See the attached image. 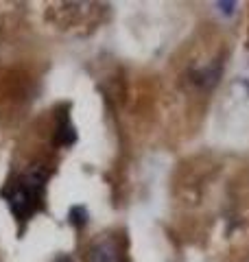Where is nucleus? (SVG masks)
Instances as JSON below:
<instances>
[{
    "mask_svg": "<svg viewBox=\"0 0 249 262\" xmlns=\"http://www.w3.org/2000/svg\"><path fill=\"white\" fill-rule=\"evenodd\" d=\"M48 177H51V173H48V168L44 164H35V166H31L24 175L15 179L9 186V190L3 192L7 196V203H9L15 219L27 221L37 212L39 196L44 192Z\"/></svg>",
    "mask_w": 249,
    "mask_h": 262,
    "instance_id": "nucleus-1",
    "label": "nucleus"
},
{
    "mask_svg": "<svg viewBox=\"0 0 249 262\" xmlns=\"http://www.w3.org/2000/svg\"><path fill=\"white\" fill-rule=\"evenodd\" d=\"M88 262H120L118 245L112 238H103V241L94 243L88 253Z\"/></svg>",
    "mask_w": 249,
    "mask_h": 262,
    "instance_id": "nucleus-2",
    "label": "nucleus"
},
{
    "mask_svg": "<svg viewBox=\"0 0 249 262\" xmlns=\"http://www.w3.org/2000/svg\"><path fill=\"white\" fill-rule=\"evenodd\" d=\"M74 142H77V129H74L70 118L64 114V116L59 118V122H57V129H55V144L72 146Z\"/></svg>",
    "mask_w": 249,
    "mask_h": 262,
    "instance_id": "nucleus-3",
    "label": "nucleus"
},
{
    "mask_svg": "<svg viewBox=\"0 0 249 262\" xmlns=\"http://www.w3.org/2000/svg\"><path fill=\"white\" fill-rule=\"evenodd\" d=\"M88 219H90V214H88V210L83 208V206H72V208H70V212H68V221H70V225H74L77 229L86 227V225H88Z\"/></svg>",
    "mask_w": 249,
    "mask_h": 262,
    "instance_id": "nucleus-4",
    "label": "nucleus"
},
{
    "mask_svg": "<svg viewBox=\"0 0 249 262\" xmlns=\"http://www.w3.org/2000/svg\"><path fill=\"white\" fill-rule=\"evenodd\" d=\"M219 7H221V11L225 9V13H232V11H234V7H236V5H234V3H219Z\"/></svg>",
    "mask_w": 249,
    "mask_h": 262,
    "instance_id": "nucleus-5",
    "label": "nucleus"
}]
</instances>
